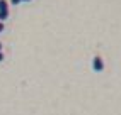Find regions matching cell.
<instances>
[{
  "label": "cell",
  "instance_id": "6da1fadb",
  "mask_svg": "<svg viewBox=\"0 0 121 115\" xmlns=\"http://www.w3.org/2000/svg\"><path fill=\"white\" fill-rule=\"evenodd\" d=\"M92 69L95 73H101L104 69V61H102V58L101 56H94L92 58Z\"/></svg>",
  "mask_w": 121,
  "mask_h": 115
},
{
  "label": "cell",
  "instance_id": "7a4b0ae2",
  "mask_svg": "<svg viewBox=\"0 0 121 115\" xmlns=\"http://www.w3.org/2000/svg\"><path fill=\"white\" fill-rule=\"evenodd\" d=\"M9 17V4L7 0H0V22H4Z\"/></svg>",
  "mask_w": 121,
  "mask_h": 115
},
{
  "label": "cell",
  "instance_id": "3957f363",
  "mask_svg": "<svg viewBox=\"0 0 121 115\" xmlns=\"http://www.w3.org/2000/svg\"><path fill=\"white\" fill-rule=\"evenodd\" d=\"M22 0H10V5H17V4H21Z\"/></svg>",
  "mask_w": 121,
  "mask_h": 115
},
{
  "label": "cell",
  "instance_id": "277c9868",
  "mask_svg": "<svg viewBox=\"0 0 121 115\" xmlns=\"http://www.w3.org/2000/svg\"><path fill=\"white\" fill-rule=\"evenodd\" d=\"M4 29H5V26H4V22H0V32H2Z\"/></svg>",
  "mask_w": 121,
  "mask_h": 115
},
{
  "label": "cell",
  "instance_id": "5b68a950",
  "mask_svg": "<svg viewBox=\"0 0 121 115\" xmlns=\"http://www.w3.org/2000/svg\"><path fill=\"white\" fill-rule=\"evenodd\" d=\"M4 59V53H0V61H2Z\"/></svg>",
  "mask_w": 121,
  "mask_h": 115
},
{
  "label": "cell",
  "instance_id": "8992f818",
  "mask_svg": "<svg viewBox=\"0 0 121 115\" xmlns=\"http://www.w3.org/2000/svg\"><path fill=\"white\" fill-rule=\"evenodd\" d=\"M0 53H2V42H0Z\"/></svg>",
  "mask_w": 121,
  "mask_h": 115
},
{
  "label": "cell",
  "instance_id": "52a82bcc",
  "mask_svg": "<svg viewBox=\"0 0 121 115\" xmlns=\"http://www.w3.org/2000/svg\"><path fill=\"white\" fill-rule=\"evenodd\" d=\"M22 2H31V0H22Z\"/></svg>",
  "mask_w": 121,
  "mask_h": 115
}]
</instances>
